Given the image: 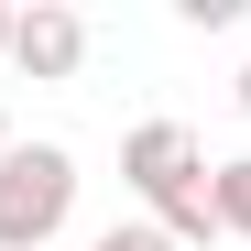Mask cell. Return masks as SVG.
I'll return each mask as SVG.
<instances>
[{
    "label": "cell",
    "mask_w": 251,
    "mask_h": 251,
    "mask_svg": "<svg viewBox=\"0 0 251 251\" xmlns=\"http://www.w3.org/2000/svg\"><path fill=\"white\" fill-rule=\"evenodd\" d=\"M76 219V153L66 142H11L0 153V251H55Z\"/></svg>",
    "instance_id": "obj_1"
},
{
    "label": "cell",
    "mask_w": 251,
    "mask_h": 251,
    "mask_svg": "<svg viewBox=\"0 0 251 251\" xmlns=\"http://www.w3.org/2000/svg\"><path fill=\"white\" fill-rule=\"evenodd\" d=\"M197 175H207V153H197V131H186V120H142V131L120 142V186H131L142 207H175Z\"/></svg>",
    "instance_id": "obj_2"
},
{
    "label": "cell",
    "mask_w": 251,
    "mask_h": 251,
    "mask_svg": "<svg viewBox=\"0 0 251 251\" xmlns=\"http://www.w3.org/2000/svg\"><path fill=\"white\" fill-rule=\"evenodd\" d=\"M11 66L33 76V88H66V76L88 66V22H76L66 0H33V11L11 22Z\"/></svg>",
    "instance_id": "obj_3"
},
{
    "label": "cell",
    "mask_w": 251,
    "mask_h": 251,
    "mask_svg": "<svg viewBox=\"0 0 251 251\" xmlns=\"http://www.w3.org/2000/svg\"><path fill=\"white\" fill-rule=\"evenodd\" d=\"M207 186H219V229H229V240H251V153L207 164Z\"/></svg>",
    "instance_id": "obj_4"
},
{
    "label": "cell",
    "mask_w": 251,
    "mask_h": 251,
    "mask_svg": "<svg viewBox=\"0 0 251 251\" xmlns=\"http://www.w3.org/2000/svg\"><path fill=\"white\" fill-rule=\"evenodd\" d=\"M88 251H175V240H164V229H153V219H109V229H99V240H88Z\"/></svg>",
    "instance_id": "obj_5"
},
{
    "label": "cell",
    "mask_w": 251,
    "mask_h": 251,
    "mask_svg": "<svg viewBox=\"0 0 251 251\" xmlns=\"http://www.w3.org/2000/svg\"><path fill=\"white\" fill-rule=\"evenodd\" d=\"M11 22H22V11H11V0H0V66H11Z\"/></svg>",
    "instance_id": "obj_6"
},
{
    "label": "cell",
    "mask_w": 251,
    "mask_h": 251,
    "mask_svg": "<svg viewBox=\"0 0 251 251\" xmlns=\"http://www.w3.org/2000/svg\"><path fill=\"white\" fill-rule=\"evenodd\" d=\"M11 142H22V131H11V109H0V153H11Z\"/></svg>",
    "instance_id": "obj_7"
},
{
    "label": "cell",
    "mask_w": 251,
    "mask_h": 251,
    "mask_svg": "<svg viewBox=\"0 0 251 251\" xmlns=\"http://www.w3.org/2000/svg\"><path fill=\"white\" fill-rule=\"evenodd\" d=\"M240 120H251V66H240Z\"/></svg>",
    "instance_id": "obj_8"
}]
</instances>
